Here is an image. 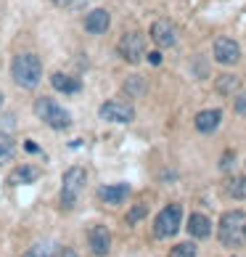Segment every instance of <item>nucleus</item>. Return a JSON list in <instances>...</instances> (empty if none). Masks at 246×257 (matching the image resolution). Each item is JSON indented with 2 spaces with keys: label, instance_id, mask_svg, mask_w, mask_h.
Segmentation results:
<instances>
[{
  "label": "nucleus",
  "instance_id": "1",
  "mask_svg": "<svg viewBox=\"0 0 246 257\" xmlns=\"http://www.w3.org/2000/svg\"><path fill=\"white\" fill-rule=\"evenodd\" d=\"M11 77L19 88L35 90L43 80V61L35 53H16L11 61Z\"/></svg>",
  "mask_w": 246,
  "mask_h": 257
},
{
  "label": "nucleus",
  "instance_id": "2",
  "mask_svg": "<svg viewBox=\"0 0 246 257\" xmlns=\"http://www.w3.org/2000/svg\"><path fill=\"white\" fill-rule=\"evenodd\" d=\"M217 239L228 249H238L246 244V212L243 209H230L220 217L217 225Z\"/></svg>",
  "mask_w": 246,
  "mask_h": 257
},
{
  "label": "nucleus",
  "instance_id": "3",
  "mask_svg": "<svg viewBox=\"0 0 246 257\" xmlns=\"http://www.w3.org/2000/svg\"><path fill=\"white\" fill-rule=\"evenodd\" d=\"M88 186V170L82 165H72L61 178V209H74Z\"/></svg>",
  "mask_w": 246,
  "mask_h": 257
},
{
  "label": "nucleus",
  "instance_id": "4",
  "mask_svg": "<svg viewBox=\"0 0 246 257\" xmlns=\"http://www.w3.org/2000/svg\"><path fill=\"white\" fill-rule=\"evenodd\" d=\"M35 117L37 119H43L48 127L53 130H69L72 127V114L66 111L64 106H59L51 96H40L35 101Z\"/></svg>",
  "mask_w": 246,
  "mask_h": 257
},
{
  "label": "nucleus",
  "instance_id": "5",
  "mask_svg": "<svg viewBox=\"0 0 246 257\" xmlns=\"http://www.w3.org/2000/svg\"><path fill=\"white\" fill-rule=\"evenodd\" d=\"M180 223H183V207L177 202L167 204L154 220V236L156 239H172V236L180 231Z\"/></svg>",
  "mask_w": 246,
  "mask_h": 257
},
{
  "label": "nucleus",
  "instance_id": "6",
  "mask_svg": "<svg viewBox=\"0 0 246 257\" xmlns=\"http://www.w3.org/2000/svg\"><path fill=\"white\" fill-rule=\"evenodd\" d=\"M117 53L125 59L127 64H140L146 59V37L140 32H125L119 37V45H117Z\"/></svg>",
  "mask_w": 246,
  "mask_h": 257
},
{
  "label": "nucleus",
  "instance_id": "7",
  "mask_svg": "<svg viewBox=\"0 0 246 257\" xmlns=\"http://www.w3.org/2000/svg\"><path fill=\"white\" fill-rule=\"evenodd\" d=\"M101 119L106 122H119V125H127V122H132V117H135V109H132L130 101H122V98H109L101 103Z\"/></svg>",
  "mask_w": 246,
  "mask_h": 257
},
{
  "label": "nucleus",
  "instance_id": "8",
  "mask_svg": "<svg viewBox=\"0 0 246 257\" xmlns=\"http://www.w3.org/2000/svg\"><path fill=\"white\" fill-rule=\"evenodd\" d=\"M151 40L156 43V48H175L177 45V27L169 22V19H156L154 24H151Z\"/></svg>",
  "mask_w": 246,
  "mask_h": 257
},
{
  "label": "nucleus",
  "instance_id": "9",
  "mask_svg": "<svg viewBox=\"0 0 246 257\" xmlns=\"http://www.w3.org/2000/svg\"><path fill=\"white\" fill-rule=\"evenodd\" d=\"M212 53H214V61L222 64V66H233L241 59V48H238V43H235L233 37H217Z\"/></svg>",
  "mask_w": 246,
  "mask_h": 257
},
{
  "label": "nucleus",
  "instance_id": "10",
  "mask_svg": "<svg viewBox=\"0 0 246 257\" xmlns=\"http://www.w3.org/2000/svg\"><path fill=\"white\" fill-rule=\"evenodd\" d=\"M88 249L93 257H106L111 252V231L106 225H93L88 231Z\"/></svg>",
  "mask_w": 246,
  "mask_h": 257
},
{
  "label": "nucleus",
  "instance_id": "11",
  "mask_svg": "<svg viewBox=\"0 0 246 257\" xmlns=\"http://www.w3.org/2000/svg\"><path fill=\"white\" fill-rule=\"evenodd\" d=\"M85 32L88 35H106L109 27H111V14L106 11V8H93V11L85 16Z\"/></svg>",
  "mask_w": 246,
  "mask_h": 257
},
{
  "label": "nucleus",
  "instance_id": "12",
  "mask_svg": "<svg viewBox=\"0 0 246 257\" xmlns=\"http://www.w3.org/2000/svg\"><path fill=\"white\" fill-rule=\"evenodd\" d=\"M220 122H222V109H204V111L196 114L193 125H196L198 133H204V136H212V133L220 127Z\"/></svg>",
  "mask_w": 246,
  "mask_h": 257
},
{
  "label": "nucleus",
  "instance_id": "13",
  "mask_svg": "<svg viewBox=\"0 0 246 257\" xmlns=\"http://www.w3.org/2000/svg\"><path fill=\"white\" fill-rule=\"evenodd\" d=\"M127 196H130V186L127 183H114V186H101L98 188V199L103 204H111V207L122 204Z\"/></svg>",
  "mask_w": 246,
  "mask_h": 257
},
{
  "label": "nucleus",
  "instance_id": "14",
  "mask_svg": "<svg viewBox=\"0 0 246 257\" xmlns=\"http://www.w3.org/2000/svg\"><path fill=\"white\" fill-rule=\"evenodd\" d=\"M51 85H53V90L64 93V96H74V93L82 90V82L77 77H72V74H66V72H56L51 77Z\"/></svg>",
  "mask_w": 246,
  "mask_h": 257
},
{
  "label": "nucleus",
  "instance_id": "15",
  "mask_svg": "<svg viewBox=\"0 0 246 257\" xmlns=\"http://www.w3.org/2000/svg\"><path fill=\"white\" fill-rule=\"evenodd\" d=\"M188 233L193 236V239H209L212 233V220L206 217L204 212H193L191 217H188Z\"/></svg>",
  "mask_w": 246,
  "mask_h": 257
},
{
  "label": "nucleus",
  "instance_id": "16",
  "mask_svg": "<svg viewBox=\"0 0 246 257\" xmlns=\"http://www.w3.org/2000/svg\"><path fill=\"white\" fill-rule=\"evenodd\" d=\"M40 178V167H35V165H22V167H16L11 178H8V183L11 186H27V183H35V180Z\"/></svg>",
  "mask_w": 246,
  "mask_h": 257
},
{
  "label": "nucleus",
  "instance_id": "17",
  "mask_svg": "<svg viewBox=\"0 0 246 257\" xmlns=\"http://www.w3.org/2000/svg\"><path fill=\"white\" fill-rule=\"evenodd\" d=\"M59 252H61V246L53 239H43V241L32 244L30 249L24 252V257H59Z\"/></svg>",
  "mask_w": 246,
  "mask_h": 257
},
{
  "label": "nucleus",
  "instance_id": "18",
  "mask_svg": "<svg viewBox=\"0 0 246 257\" xmlns=\"http://www.w3.org/2000/svg\"><path fill=\"white\" fill-rule=\"evenodd\" d=\"M122 90H125L127 98H143L148 90V82L140 77V74H130V77L122 82Z\"/></svg>",
  "mask_w": 246,
  "mask_h": 257
},
{
  "label": "nucleus",
  "instance_id": "19",
  "mask_svg": "<svg viewBox=\"0 0 246 257\" xmlns=\"http://www.w3.org/2000/svg\"><path fill=\"white\" fill-rule=\"evenodd\" d=\"M235 90H241V80L235 77V74H220V77L214 80V93L217 96H233Z\"/></svg>",
  "mask_w": 246,
  "mask_h": 257
},
{
  "label": "nucleus",
  "instance_id": "20",
  "mask_svg": "<svg viewBox=\"0 0 246 257\" xmlns=\"http://www.w3.org/2000/svg\"><path fill=\"white\" fill-rule=\"evenodd\" d=\"M16 157V141L11 133H6V130H0V167H6V165H11Z\"/></svg>",
  "mask_w": 246,
  "mask_h": 257
},
{
  "label": "nucleus",
  "instance_id": "21",
  "mask_svg": "<svg viewBox=\"0 0 246 257\" xmlns=\"http://www.w3.org/2000/svg\"><path fill=\"white\" fill-rule=\"evenodd\" d=\"M225 194L235 202H243L246 199V175H230L225 180Z\"/></svg>",
  "mask_w": 246,
  "mask_h": 257
},
{
  "label": "nucleus",
  "instance_id": "22",
  "mask_svg": "<svg viewBox=\"0 0 246 257\" xmlns=\"http://www.w3.org/2000/svg\"><path fill=\"white\" fill-rule=\"evenodd\" d=\"M146 215H148V204H146V202H138L135 207H130V209H127L125 223H127V225H138Z\"/></svg>",
  "mask_w": 246,
  "mask_h": 257
},
{
  "label": "nucleus",
  "instance_id": "23",
  "mask_svg": "<svg viewBox=\"0 0 246 257\" xmlns=\"http://www.w3.org/2000/svg\"><path fill=\"white\" fill-rule=\"evenodd\" d=\"M196 254H198V249L193 241H180L169 249V257H196Z\"/></svg>",
  "mask_w": 246,
  "mask_h": 257
},
{
  "label": "nucleus",
  "instance_id": "24",
  "mask_svg": "<svg viewBox=\"0 0 246 257\" xmlns=\"http://www.w3.org/2000/svg\"><path fill=\"white\" fill-rule=\"evenodd\" d=\"M193 74H196V77H201V80L209 74V66H206L204 59H193Z\"/></svg>",
  "mask_w": 246,
  "mask_h": 257
},
{
  "label": "nucleus",
  "instance_id": "25",
  "mask_svg": "<svg viewBox=\"0 0 246 257\" xmlns=\"http://www.w3.org/2000/svg\"><path fill=\"white\" fill-rule=\"evenodd\" d=\"M233 162H235V151H225V157H220V170H228L233 167Z\"/></svg>",
  "mask_w": 246,
  "mask_h": 257
},
{
  "label": "nucleus",
  "instance_id": "26",
  "mask_svg": "<svg viewBox=\"0 0 246 257\" xmlns=\"http://www.w3.org/2000/svg\"><path fill=\"white\" fill-rule=\"evenodd\" d=\"M235 114L246 117V90H241L238 96H235Z\"/></svg>",
  "mask_w": 246,
  "mask_h": 257
},
{
  "label": "nucleus",
  "instance_id": "27",
  "mask_svg": "<svg viewBox=\"0 0 246 257\" xmlns=\"http://www.w3.org/2000/svg\"><path fill=\"white\" fill-rule=\"evenodd\" d=\"M148 64H154V66L162 64V51H151L148 53Z\"/></svg>",
  "mask_w": 246,
  "mask_h": 257
},
{
  "label": "nucleus",
  "instance_id": "28",
  "mask_svg": "<svg viewBox=\"0 0 246 257\" xmlns=\"http://www.w3.org/2000/svg\"><path fill=\"white\" fill-rule=\"evenodd\" d=\"M24 151H30V154H40V146L32 144V141H24Z\"/></svg>",
  "mask_w": 246,
  "mask_h": 257
},
{
  "label": "nucleus",
  "instance_id": "29",
  "mask_svg": "<svg viewBox=\"0 0 246 257\" xmlns=\"http://www.w3.org/2000/svg\"><path fill=\"white\" fill-rule=\"evenodd\" d=\"M59 257H80V254L74 252L72 246H61V252H59Z\"/></svg>",
  "mask_w": 246,
  "mask_h": 257
},
{
  "label": "nucleus",
  "instance_id": "30",
  "mask_svg": "<svg viewBox=\"0 0 246 257\" xmlns=\"http://www.w3.org/2000/svg\"><path fill=\"white\" fill-rule=\"evenodd\" d=\"M51 3H53V6H59V8H66V6H72L74 0H51Z\"/></svg>",
  "mask_w": 246,
  "mask_h": 257
},
{
  "label": "nucleus",
  "instance_id": "31",
  "mask_svg": "<svg viewBox=\"0 0 246 257\" xmlns=\"http://www.w3.org/2000/svg\"><path fill=\"white\" fill-rule=\"evenodd\" d=\"M3 106H6V96L0 93V114H3Z\"/></svg>",
  "mask_w": 246,
  "mask_h": 257
}]
</instances>
